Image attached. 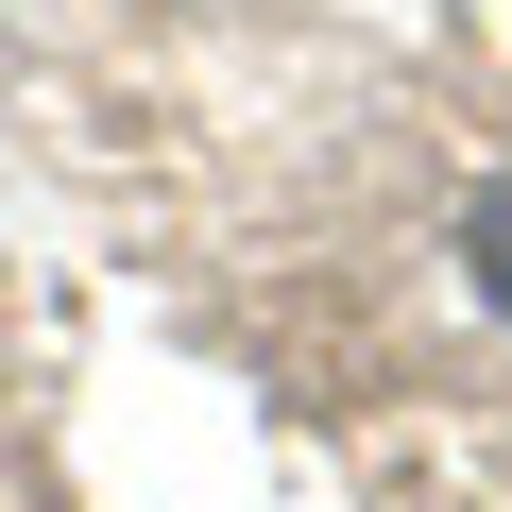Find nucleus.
I'll return each instance as SVG.
<instances>
[{
	"mask_svg": "<svg viewBox=\"0 0 512 512\" xmlns=\"http://www.w3.org/2000/svg\"><path fill=\"white\" fill-rule=\"evenodd\" d=\"M461 256H478V308H495V325H512V171H495V188H478V222H461Z\"/></svg>",
	"mask_w": 512,
	"mask_h": 512,
	"instance_id": "1",
	"label": "nucleus"
}]
</instances>
